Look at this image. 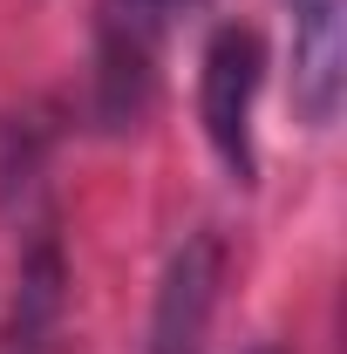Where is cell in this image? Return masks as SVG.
Returning <instances> with one entry per match:
<instances>
[{
	"label": "cell",
	"instance_id": "6da1fadb",
	"mask_svg": "<svg viewBox=\"0 0 347 354\" xmlns=\"http://www.w3.org/2000/svg\"><path fill=\"white\" fill-rule=\"evenodd\" d=\"M164 0H95V48H88V116L95 130L123 136L157 102V55H164Z\"/></svg>",
	"mask_w": 347,
	"mask_h": 354
},
{
	"label": "cell",
	"instance_id": "7a4b0ae2",
	"mask_svg": "<svg viewBox=\"0 0 347 354\" xmlns=\"http://www.w3.org/2000/svg\"><path fill=\"white\" fill-rule=\"evenodd\" d=\"M259 82H265L259 28L225 21L212 41H205V55H198V123H205V143L218 150V164L238 177V184L259 177V143H252Z\"/></svg>",
	"mask_w": 347,
	"mask_h": 354
},
{
	"label": "cell",
	"instance_id": "3957f363",
	"mask_svg": "<svg viewBox=\"0 0 347 354\" xmlns=\"http://www.w3.org/2000/svg\"><path fill=\"white\" fill-rule=\"evenodd\" d=\"M218 286H225V239L212 225L184 232L171 259L157 272V300H150V327H143V354H205L218 313Z\"/></svg>",
	"mask_w": 347,
	"mask_h": 354
},
{
	"label": "cell",
	"instance_id": "277c9868",
	"mask_svg": "<svg viewBox=\"0 0 347 354\" xmlns=\"http://www.w3.org/2000/svg\"><path fill=\"white\" fill-rule=\"evenodd\" d=\"M62 307H68V252H62L55 218L41 212V218L28 225V239H21L0 354H55V341H62Z\"/></svg>",
	"mask_w": 347,
	"mask_h": 354
},
{
	"label": "cell",
	"instance_id": "5b68a950",
	"mask_svg": "<svg viewBox=\"0 0 347 354\" xmlns=\"http://www.w3.org/2000/svg\"><path fill=\"white\" fill-rule=\"evenodd\" d=\"M293 14V109L306 130H334L347 95V0H286Z\"/></svg>",
	"mask_w": 347,
	"mask_h": 354
},
{
	"label": "cell",
	"instance_id": "8992f818",
	"mask_svg": "<svg viewBox=\"0 0 347 354\" xmlns=\"http://www.w3.org/2000/svg\"><path fill=\"white\" fill-rule=\"evenodd\" d=\"M164 7H171V14H184V7H198V0H164Z\"/></svg>",
	"mask_w": 347,
	"mask_h": 354
},
{
	"label": "cell",
	"instance_id": "52a82bcc",
	"mask_svg": "<svg viewBox=\"0 0 347 354\" xmlns=\"http://www.w3.org/2000/svg\"><path fill=\"white\" fill-rule=\"evenodd\" d=\"M245 354H279V348H245Z\"/></svg>",
	"mask_w": 347,
	"mask_h": 354
}]
</instances>
